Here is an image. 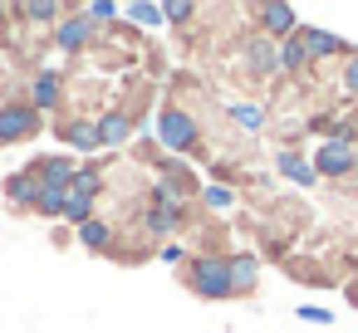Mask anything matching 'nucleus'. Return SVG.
<instances>
[{
    "instance_id": "13",
    "label": "nucleus",
    "mask_w": 358,
    "mask_h": 333,
    "mask_svg": "<svg viewBox=\"0 0 358 333\" xmlns=\"http://www.w3.org/2000/svg\"><path fill=\"white\" fill-rule=\"evenodd\" d=\"M221 113H226L236 128H245V133H260V128H265V118H270V113H265V103H255V98H226V103H221Z\"/></svg>"
},
{
    "instance_id": "26",
    "label": "nucleus",
    "mask_w": 358,
    "mask_h": 333,
    "mask_svg": "<svg viewBox=\"0 0 358 333\" xmlns=\"http://www.w3.org/2000/svg\"><path fill=\"white\" fill-rule=\"evenodd\" d=\"M294 313H299L304 323H319V328H324V323H334V313H329V309H319V304H299Z\"/></svg>"
},
{
    "instance_id": "28",
    "label": "nucleus",
    "mask_w": 358,
    "mask_h": 333,
    "mask_svg": "<svg viewBox=\"0 0 358 333\" xmlns=\"http://www.w3.org/2000/svg\"><path fill=\"white\" fill-rule=\"evenodd\" d=\"M343 89L358 98V50H353V54H348V64H343Z\"/></svg>"
},
{
    "instance_id": "4",
    "label": "nucleus",
    "mask_w": 358,
    "mask_h": 333,
    "mask_svg": "<svg viewBox=\"0 0 358 333\" xmlns=\"http://www.w3.org/2000/svg\"><path fill=\"white\" fill-rule=\"evenodd\" d=\"M94 35H99V25L89 20V10H84V6H79V10H64V20L55 25V45H59L64 54L89 50V45H94Z\"/></svg>"
},
{
    "instance_id": "5",
    "label": "nucleus",
    "mask_w": 358,
    "mask_h": 333,
    "mask_svg": "<svg viewBox=\"0 0 358 333\" xmlns=\"http://www.w3.org/2000/svg\"><path fill=\"white\" fill-rule=\"evenodd\" d=\"M314 172L319 177H329V182H338V177H353L358 172V147H348V142H319L314 147Z\"/></svg>"
},
{
    "instance_id": "20",
    "label": "nucleus",
    "mask_w": 358,
    "mask_h": 333,
    "mask_svg": "<svg viewBox=\"0 0 358 333\" xmlns=\"http://www.w3.org/2000/svg\"><path fill=\"white\" fill-rule=\"evenodd\" d=\"M280 69H289V74L309 69V50H304V40H299V35H289V40L280 45Z\"/></svg>"
},
{
    "instance_id": "29",
    "label": "nucleus",
    "mask_w": 358,
    "mask_h": 333,
    "mask_svg": "<svg viewBox=\"0 0 358 333\" xmlns=\"http://www.w3.org/2000/svg\"><path fill=\"white\" fill-rule=\"evenodd\" d=\"M348 304H353V309H358V279H353V284H348Z\"/></svg>"
},
{
    "instance_id": "9",
    "label": "nucleus",
    "mask_w": 358,
    "mask_h": 333,
    "mask_svg": "<svg viewBox=\"0 0 358 333\" xmlns=\"http://www.w3.org/2000/svg\"><path fill=\"white\" fill-rule=\"evenodd\" d=\"M6 201H10V211H35V201H40V167L35 162L6 177Z\"/></svg>"
},
{
    "instance_id": "19",
    "label": "nucleus",
    "mask_w": 358,
    "mask_h": 333,
    "mask_svg": "<svg viewBox=\"0 0 358 333\" xmlns=\"http://www.w3.org/2000/svg\"><path fill=\"white\" fill-rule=\"evenodd\" d=\"M123 15H128L133 25H143V30H157V25H167L162 6H152V0H133V6H123Z\"/></svg>"
},
{
    "instance_id": "2",
    "label": "nucleus",
    "mask_w": 358,
    "mask_h": 333,
    "mask_svg": "<svg viewBox=\"0 0 358 333\" xmlns=\"http://www.w3.org/2000/svg\"><path fill=\"white\" fill-rule=\"evenodd\" d=\"M35 133H45V113L30 108V98H0V147L30 142Z\"/></svg>"
},
{
    "instance_id": "11",
    "label": "nucleus",
    "mask_w": 358,
    "mask_h": 333,
    "mask_svg": "<svg viewBox=\"0 0 358 333\" xmlns=\"http://www.w3.org/2000/svg\"><path fill=\"white\" fill-rule=\"evenodd\" d=\"M59 103H64V79H59V69H40V74L30 79V108L50 113V108H59Z\"/></svg>"
},
{
    "instance_id": "15",
    "label": "nucleus",
    "mask_w": 358,
    "mask_h": 333,
    "mask_svg": "<svg viewBox=\"0 0 358 333\" xmlns=\"http://www.w3.org/2000/svg\"><path fill=\"white\" fill-rule=\"evenodd\" d=\"M74 235H79V245H84V250H99V255H108V250L118 245V235H113V221H103V216H94V221L74 225Z\"/></svg>"
},
{
    "instance_id": "23",
    "label": "nucleus",
    "mask_w": 358,
    "mask_h": 333,
    "mask_svg": "<svg viewBox=\"0 0 358 333\" xmlns=\"http://www.w3.org/2000/svg\"><path fill=\"white\" fill-rule=\"evenodd\" d=\"M69 191H74V196H89V201H99V191H103V177L84 167V172L74 177V186H69Z\"/></svg>"
},
{
    "instance_id": "16",
    "label": "nucleus",
    "mask_w": 358,
    "mask_h": 333,
    "mask_svg": "<svg viewBox=\"0 0 358 333\" xmlns=\"http://www.w3.org/2000/svg\"><path fill=\"white\" fill-rule=\"evenodd\" d=\"M64 10L69 6H59V0H25V6H10V15H20L30 25H50V30L64 20Z\"/></svg>"
},
{
    "instance_id": "12",
    "label": "nucleus",
    "mask_w": 358,
    "mask_h": 333,
    "mask_svg": "<svg viewBox=\"0 0 358 333\" xmlns=\"http://www.w3.org/2000/svg\"><path fill=\"white\" fill-rule=\"evenodd\" d=\"M94 128H99V147H123V142H133V113H123V108L99 113Z\"/></svg>"
},
{
    "instance_id": "22",
    "label": "nucleus",
    "mask_w": 358,
    "mask_h": 333,
    "mask_svg": "<svg viewBox=\"0 0 358 333\" xmlns=\"http://www.w3.org/2000/svg\"><path fill=\"white\" fill-rule=\"evenodd\" d=\"M64 221H69V225H84V221H94V201L69 191V196H64Z\"/></svg>"
},
{
    "instance_id": "1",
    "label": "nucleus",
    "mask_w": 358,
    "mask_h": 333,
    "mask_svg": "<svg viewBox=\"0 0 358 333\" xmlns=\"http://www.w3.org/2000/svg\"><path fill=\"white\" fill-rule=\"evenodd\" d=\"M182 279H187V289H192L196 299H206V304L236 299V289H231V260H226V255H192V260L182 265Z\"/></svg>"
},
{
    "instance_id": "30",
    "label": "nucleus",
    "mask_w": 358,
    "mask_h": 333,
    "mask_svg": "<svg viewBox=\"0 0 358 333\" xmlns=\"http://www.w3.org/2000/svg\"><path fill=\"white\" fill-rule=\"evenodd\" d=\"M6 15H10V6H0V20H6Z\"/></svg>"
},
{
    "instance_id": "8",
    "label": "nucleus",
    "mask_w": 358,
    "mask_h": 333,
    "mask_svg": "<svg viewBox=\"0 0 358 333\" xmlns=\"http://www.w3.org/2000/svg\"><path fill=\"white\" fill-rule=\"evenodd\" d=\"M241 59H245V69H250V74H280V45H275V40H265L260 30L241 40Z\"/></svg>"
},
{
    "instance_id": "24",
    "label": "nucleus",
    "mask_w": 358,
    "mask_h": 333,
    "mask_svg": "<svg viewBox=\"0 0 358 333\" xmlns=\"http://www.w3.org/2000/svg\"><path fill=\"white\" fill-rule=\"evenodd\" d=\"M162 15H167V25H187V20L196 15V6H187V0H167Z\"/></svg>"
},
{
    "instance_id": "25",
    "label": "nucleus",
    "mask_w": 358,
    "mask_h": 333,
    "mask_svg": "<svg viewBox=\"0 0 358 333\" xmlns=\"http://www.w3.org/2000/svg\"><path fill=\"white\" fill-rule=\"evenodd\" d=\"M84 10H89V20H94V25L118 20V6H113V0H94V6H84Z\"/></svg>"
},
{
    "instance_id": "7",
    "label": "nucleus",
    "mask_w": 358,
    "mask_h": 333,
    "mask_svg": "<svg viewBox=\"0 0 358 333\" xmlns=\"http://www.w3.org/2000/svg\"><path fill=\"white\" fill-rule=\"evenodd\" d=\"M299 40L309 50V64H324V59H348L353 50L334 35V30H319V25H299Z\"/></svg>"
},
{
    "instance_id": "21",
    "label": "nucleus",
    "mask_w": 358,
    "mask_h": 333,
    "mask_svg": "<svg viewBox=\"0 0 358 333\" xmlns=\"http://www.w3.org/2000/svg\"><path fill=\"white\" fill-rule=\"evenodd\" d=\"M201 206H206V211H231V206H236V191H231L226 182H206V186H201Z\"/></svg>"
},
{
    "instance_id": "3",
    "label": "nucleus",
    "mask_w": 358,
    "mask_h": 333,
    "mask_svg": "<svg viewBox=\"0 0 358 333\" xmlns=\"http://www.w3.org/2000/svg\"><path fill=\"white\" fill-rule=\"evenodd\" d=\"M157 142H162L167 152H192V147L201 142V123H196L182 103H167V108L157 113Z\"/></svg>"
},
{
    "instance_id": "27",
    "label": "nucleus",
    "mask_w": 358,
    "mask_h": 333,
    "mask_svg": "<svg viewBox=\"0 0 358 333\" xmlns=\"http://www.w3.org/2000/svg\"><path fill=\"white\" fill-rule=\"evenodd\" d=\"M157 260H162V265H187L192 255H187L182 245H157Z\"/></svg>"
},
{
    "instance_id": "10",
    "label": "nucleus",
    "mask_w": 358,
    "mask_h": 333,
    "mask_svg": "<svg viewBox=\"0 0 358 333\" xmlns=\"http://www.w3.org/2000/svg\"><path fill=\"white\" fill-rule=\"evenodd\" d=\"M182 225H187V206H157V201H152V206L143 211V230H148L152 240H167V235H177Z\"/></svg>"
},
{
    "instance_id": "17",
    "label": "nucleus",
    "mask_w": 358,
    "mask_h": 333,
    "mask_svg": "<svg viewBox=\"0 0 358 333\" xmlns=\"http://www.w3.org/2000/svg\"><path fill=\"white\" fill-rule=\"evenodd\" d=\"M226 260H231V289L236 294H255L260 289V260L245 255V250L241 255H226Z\"/></svg>"
},
{
    "instance_id": "18",
    "label": "nucleus",
    "mask_w": 358,
    "mask_h": 333,
    "mask_svg": "<svg viewBox=\"0 0 358 333\" xmlns=\"http://www.w3.org/2000/svg\"><path fill=\"white\" fill-rule=\"evenodd\" d=\"M59 138L69 142V152H84V157H89V152H99V128H94L89 118L64 123V128H59Z\"/></svg>"
},
{
    "instance_id": "14",
    "label": "nucleus",
    "mask_w": 358,
    "mask_h": 333,
    "mask_svg": "<svg viewBox=\"0 0 358 333\" xmlns=\"http://www.w3.org/2000/svg\"><path fill=\"white\" fill-rule=\"evenodd\" d=\"M275 172H280L285 182H294V186H314V182H319V172H314V162H309V157H299L294 147H285V152H275Z\"/></svg>"
},
{
    "instance_id": "6",
    "label": "nucleus",
    "mask_w": 358,
    "mask_h": 333,
    "mask_svg": "<svg viewBox=\"0 0 358 333\" xmlns=\"http://www.w3.org/2000/svg\"><path fill=\"white\" fill-rule=\"evenodd\" d=\"M255 25H260V35L265 40H275V45H285L289 35H299V15L289 10V6H255Z\"/></svg>"
}]
</instances>
